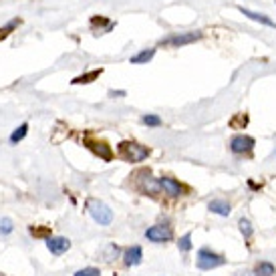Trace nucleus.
Returning a JSON list of instances; mask_svg holds the SVG:
<instances>
[{
  "mask_svg": "<svg viewBox=\"0 0 276 276\" xmlns=\"http://www.w3.org/2000/svg\"><path fill=\"white\" fill-rule=\"evenodd\" d=\"M87 210L91 214V218L99 224V226H109L113 222V212L107 203H103L101 199H89L87 201Z\"/></svg>",
  "mask_w": 276,
  "mask_h": 276,
  "instance_id": "nucleus-1",
  "label": "nucleus"
},
{
  "mask_svg": "<svg viewBox=\"0 0 276 276\" xmlns=\"http://www.w3.org/2000/svg\"><path fill=\"white\" fill-rule=\"evenodd\" d=\"M119 155L125 161H143L149 155V149L135 141H123V143H119Z\"/></svg>",
  "mask_w": 276,
  "mask_h": 276,
  "instance_id": "nucleus-2",
  "label": "nucleus"
},
{
  "mask_svg": "<svg viewBox=\"0 0 276 276\" xmlns=\"http://www.w3.org/2000/svg\"><path fill=\"white\" fill-rule=\"evenodd\" d=\"M199 38H201V32H197V30L195 32H177V34H169V36L161 38L159 44L177 48V46H183V44H191V42H195Z\"/></svg>",
  "mask_w": 276,
  "mask_h": 276,
  "instance_id": "nucleus-3",
  "label": "nucleus"
},
{
  "mask_svg": "<svg viewBox=\"0 0 276 276\" xmlns=\"http://www.w3.org/2000/svg\"><path fill=\"white\" fill-rule=\"evenodd\" d=\"M222 264H226V260L220 254H216V252H212L208 248H201L197 252V268L199 270H214V268H218Z\"/></svg>",
  "mask_w": 276,
  "mask_h": 276,
  "instance_id": "nucleus-4",
  "label": "nucleus"
},
{
  "mask_svg": "<svg viewBox=\"0 0 276 276\" xmlns=\"http://www.w3.org/2000/svg\"><path fill=\"white\" fill-rule=\"evenodd\" d=\"M145 238L149 242H167L173 238V230L167 226V224H157V226H151L145 230Z\"/></svg>",
  "mask_w": 276,
  "mask_h": 276,
  "instance_id": "nucleus-5",
  "label": "nucleus"
},
{
  "mask_svg": "<svg viewBox=\"0 0 276 276\" xmlns=\"http://www.w3.org/2000/svg\"><path fill=\"white\" fill-rule=\"evenodd\" d=\"M254 139L248 137V135H234L232 141H230V149L234 153H250L252 147H254Z\"/></svg>",
  "mask_w": 276,
  "mask_h": 276,
  "instance_id": "nucleus-6",
  "label": "nucleus"
},
{
  "mask_svg": "<svg viewBox=\"0 0 276 276\" xmlns=\"http://www.w3.org/2000/svg\"><path fill=\"white\" fill-rule=\"evenodd\" d=\"M46 248L50 250V254L60 256V254H64L71 248V242H68V238H62V236H54V238L50 236L46 240Z\"/></svg>",
  "mask_w": 276,
  "mask_h": 276,
  "instance_id": "nucleus-7",
  "label": "nucleus"
},
{
  "mask_svg": "<svg viewBox=\"0 0 276 276\" xmlns=\"http://www.w3.org/2000/svg\"><path fill=\"white\" fill-rule=\"evenodd\" d=\"M159 185H161V189H163L167 195H171V197H177V195H181V191H183V187L179 185V181H175L173 177H159Z\"/></svg>",
  "mask_w": 276,
  "mask_h": 276,
  "instance_id": "nucleus-8",
  "label": "nucleus"
},
{
  "mask_svg": "<svg viewBox=\"0 0 276 276\" xmlns=\"http://www.w3.org/2000/svg\"><path fill=\"white\" fill-rule=\"evenodd\" d=\"M208 210L214 212V214H218V216H230V212H232L230 203L224 201V199H212V201L208 203Z\"/></svg>",
  "mask_w": 276,
  "mask_h": 276,
  "instance_id": "nucleus-9",
  "label": "nucleus"
},
{
  "mask_svg": "<svg viewBox=\"0 0 276 276\" xmlns=\"http://www.w3.org/2000/svg\"><path fill=\"white\" fill-rule=\"evenodd\" d=\"M141 258H143V250L139 246H131L127 252H125V264L127 266H137L141 264Z\"/></svg>",
  "mask_w": 276,
  "mask_h": 276,
  "instance_id": "nucleus-10",
  "label": "nucleus"
},
{
  "mask_svg": "<svg viewBox=\"0 0 276 276\" xmlns=\"http://www.w3.org/2000/svg\"><path fill=\"white\" fill-rule=\"evenodd\" d=\"M240 12H242L244 16H248V18H252V20H258V22L266 24V26H276V22H274L272 18H268L266 14H258V12H252V10L244 8V6H240Z\"/></svg>",
  "mask_w": 276,
  "mask_h": 276,
  "instance_id": "nucleus-11",
  "label": "nucleus"
},
{
  "mask_svg": "<svg viewBox=\"0 0 276 276\" xmlns=\"http://www.w3.org/2000/svg\"><path fill=\"white\" fill-rule=\"evenodd\" d=\"M153 54H155V48H145V50L137 52L135 56H131L129 62H131V64H145V62H149V60L153 58Z\"/></svg>",
  "mask_w": 276,
  "mask_h": 276,
  "instance_id": "nucleus-12",
  "label": "nucleus"
},
{
  "mask_svg": "<svg viewBox=\"0 0 276 276\" xmlns=\"http://www.w3.org/2000/svg\"><path fill=\"white\" fill-rule=\"evenodd\" d=\"M26 133H28V125H26V123H22L20 127H16V129L12 131V135H10V143H12V145H16L18 141H22V139L26 137Z\"/></svg>",
  "mask_w": 276,
  "mask_h": 276,
  "instance_id": "nucleus-13",
  "label": "nucleus"
},
{
  "mask_svg": "<svg viewBox=\"0 0 276 276\" xmlns=\"http://www.w3.org/2000/svg\"><path fill=\"white\" fill-rule=\"evenodd\" d=\"M89 147H91L97 155H101L103 159H107V161L111 159V149H109V145H107V143H91Z\"/></svg>",
  "mask_w": 276,
  "mask_h": 276,
  "instance_id": "nucleus-14",
  "label": "nucleus"
},
{
  "mask_svg": "<svg viewBox=\"0 0 276 276\" xmlns=\"http://www.w3.org/2000/svg\"><path fill=\"white\" fill-rule=\"evenodd\" d=\"M101 75V68H95V71H91V73H85V75H79V77H75L73 79V85H81V83H91L93 79H97Z\"/></svg>",
  "mask_w": 276,
  "mask_h": 276,
  "instance_id": "nucleus-15",
  "label": "nucleus"
},
{
  "mask_svg": "<svg viewBox=\"0 0 276 276\" xmlns=\"http://www.w3.org/2000/svg\"><path fill=\"white\" fill-rule=\"evenodd\" d=\"M274 264H270V262H260L258 266H256V276H274Z\"/></svg>",
  "mask_w": 276,
  "mask_h": 276,
  "instance_id": "nucleus-16",
  "label": "nucleus"
},
{
  "mask_svg": "<svg viewBox=\"0 0 276 276\" xmlns=\"http://www.w3.org/2000/svg\"><path fill=\"white\" fill-rule=\"evenodd\" d=\"M141 123L147 125V127H159V125H161V119H159L157 115H151V113H149V115H143V117H141Z\"/></svg>",
  "mask_w": 276,
  "mask_h": 276,
  "instance_id": "nucleus-17",
  "label": "nucleus"
},
{
  "mask_svg": "<svg viewBox=\"0 0 276 276\" xmlns=\"http://www.w3.org/2000/svg\"><path fill=\"white\" fill-rule=\"evenodd\" d=\"M177 246H179V250H181V252H189V250H191V234H189V232H187V234H183V236L179 238Z\"/></svg>",
  "mask_w": 276,
  "mask_h": 276,
  "instance_id": "nucleus-18",
  "label": "nucleus"
},
{
  "mask_svg": "<svg viewBox=\"0 0 276 276\" xmlns=\"http://www.w3.org/2000/svg\"><path fill=\"white\" fill-rule=\"evenodd\" d=\"M238 226H240V230H242V234H244L246 238H250V236H252V232H254V230H252V226H250V222H248V220H244V218H242V220L238 222Z\"/></svg>",
  "mask_w": 276,
  "mask_h": 276,
  "instance_id": "nucleus-19",
  "label": "nucleus"
},
{
  "mask_svg": "<svg viewBox=\"0 0 276 276\" xmlns=\"http://www.w3.org/2000/svg\"><path fill=\"white\" fill-rule=\"evenodd\" d=\"M12 230H14L12 220H10V218H2V220H0V232H2V234H10Z\"/></svg>",
  "mask_w": 276,
  "mask_h": 276,
  "instance_id": "nucleus-20",
  "label": "nucleus"
},
{
  "mask_svg": "<svg viewBox=\"0 0 276 276\" xmlns=\"http://www.w3.org/2000/svg\"><path fill=\"white\" fill-rule=\"evenodd\" d=\"M75 276H101L99 268H83L79 272H75Z\"/></svg>",
  "mask_w": 276,
  "mask_h": 276,
  "instance_id": "nucleus-21",
  "label": "nucleus"
},
{
  "mask_svg": "<svg viewBox=\"0 0 276 276\" xmlns=\"http://www.w3.org/2000/svg\"><path fill=\"white\" fill-rule=\"evenodd\" d=\"M30 234H34V236H44V234H48V228H40V230L30 228Z\"/></svg>",
  "mask_w": 276,
  "mask_h": 276,
  "instance_id": "nucleus-22",
  "label": "nucleus"
},
{
  "mask_svg": "<svg viewBox=\"0 0 276 276\" xmlns=\"http://www.w3.org/2000/svg\"><path fill=\"white\" fill-rule=\"evenodd\" d=\"M109 97H125V91H109Z\"/></svg>",
  "mask_w": 276,
  "mask_h": 276,
  "instance_id": "nucleus-23",
  "label": "nucleus"
},
{
  "mask_svg": "<svg viewBox=\"0 0 276 276\" xmlns=\"http://www.w3.org/2000/svg\"><path fill=\"white\" fill-rule=\"evenodd\" d=\"M238 276H256V274H238Z\"/></svg>",
  "mask_w": 276,
  "mask_h": 276,
  "instance_id": "nucleus-24",
  "label": "nucleus"
}]
</instances>
